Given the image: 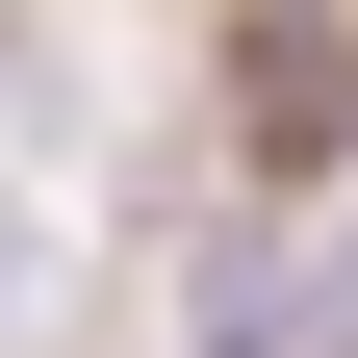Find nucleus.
I'll return each instance as SVG.
<instances>
[{
    "label": "nucleus",
    "instance_id": "f257e3e1",
    "mask_svg": "<svg viewBox=\"0 0 358 358\" xmlns=\"http://www.w3.org/2000/svg\"><path fill=\"white\" fill-rule=\"evenodd\" d=\"M333 128H358V26H333V0H231V154H333Z\"/></svg>",
    "mask_w": 358,
    "mask_h": 358
},
{
    "label": "nucleus",
    "instance_id": "f03ea898",
    "mask_svg": "<svg viewBox=\"0 0 358 358\" xmlns=\"http://www.w3.org/2000/svg\"><path fill=\"white\" fill-rule=\"evenodd\" d=\"M205 333H256V358H358V231H333V256H256Z\"/></svg>",
    "mask_w": 358,
    "mask_h": 358
},
{
    "label": "nucleus",
    "instance_id": "7ed1b4c3",
    "mask_svg": "<svg viewBox=\"0 0 358 358\" xmlns=\"http://www.w3.org/2000/svg\"><path fill=\"white\" fill-rule=\"evenodd\" d=\"M205 358H256V333H205Z\"/></svg>",
    "mask_w": 358,
    "mask_h": 358
}]
</instances>
